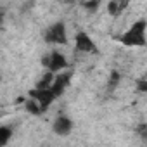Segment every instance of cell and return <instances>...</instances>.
Returning <instances> with one entry per match:
<instances>
[{"label":"cell","instance_id":"1","mask_svg":"<svg viewBox=\"0 0 147 147\" xmlns=\"http://www.w3.org/2000/svg\"><path fill=\"white\" fill-rule=\"evenodd\" d=\"M147 21L145 19H138L135 21L125 33H121L119 36H116V40L125 45V47H147Z\"/></svg>","mask_w":147,"mask_h":147},{"label":"cell","instance_id":"2","mask_svg":"<svg viewBox=\"0 0 147 147\" xmlns=\"http://www.w3.org/2000/svg\"><path fill=\"white\" fill-rule=\"evenodd\" d=\"M43 40L47 43H52V45H66L67 43L66 24L62 21H57L52 26H49L47 31H45V35H43Z\"/></svg>","mask_w":147,"mask_h":147},{"label":"cell","instance_id":"3","mask_svg":"<svg viewBox=\"0 0 147 147\" xmlns=\"http://www.w3.org/2000/svg\"><path fill=\"white\" fill-rule=\"evenodd\" d=\"M75 49L78 52H83V54H97L99 52V47L94 43V40L85 31L76 33V36H75Z\"/></svg>","mask_w":147,"mask_h":147},{"label":"cell","instance_id":"4","mask_svg":"<svg viewBox=\"0 0 147 147\" xmlns=\"http://www.w3.org/2000/svg\"><path fill=\"white\" fill-rule=\"evenodd\" d=\"M30 97H33V99H36L38 102H40V106H42V111L45 113L49 107H50V104L57 99V95L50 90V88H33V90H30Z\"/></svg>","mask_w":147,"mask_h":147},{"label":"cell","instance_id":"5","mask_svg":"<svg viewBox=\"0 0 147 147\" xmlns=\"http://www.w3.org/2000/svg\"><path fill=\"white\" fill-rule=\"evenodd\" d=\"M71 78H73V71L57 73V75H55V80H54V83L50 85V90H52L57 97H61V95L64 94V90L67 88V85L71 83Z\"/></svg>","mask_w":147,"mask_h":147},{"label":"cell","instance_id":"6","mask_svg":"<svg viewBox=\"0 0 147 147\" xmlns=\"http://www.w3.org/2000/svg\"><path fill=\"white\" fill-rule=\"evenodd\" d=\"M52 130H54V133H57L59 137H66V135H69L71 130H73V119H71L69 116L61 114V116L55 118V121H54V125H52Z\"/></svg>","mask_w":147,"mask_h":147},{"label":"cell","instance_id":"7","mask_svg":"<svg viewBox=\"0 0 147 147\" xmlns=\"http://www.w3.org/2000/svg\"><path fill=\"white\" fill-rule=\"evenodd\" d=\"M66 67H67V61H66V57H64L61 52L54 50V52L49 54V64H47V69H50V71H54V73H61V71L66 69Z\"/></svg>","mask_w":147,"mask_h":147},{"label":"cell","instance_id":"8","mask_svg":"<svg viewBox=\"0 0 147 147\" xmlns=\"http://www.w3.org/2000/svg\"><path fill=\"white\" fill-rule=\"evenodd\" d=\"M55 75H57V73L47 69V73H43V75L40 76V80L36 82V88H50V85L55 80Z\"/></svg>","mask_w":147,"mask_h":147},{"label":"cell","instance_id":"9","mask_svg":"<svg viewBox=\"0 0 147 147\" xmlns=\"http://www.w3.org/2000/svg\"><path fill=\"white\" fill-rule=\"evenodd\" d=\"M14 128L11 125H2L0 126V147H5L9 144V140L12 138Z\"/></svg>","mask_w":147,"mask_h":147},{"label":"cell","instance_id":"10","mask_svg":"<svg viewBox=\"0 0 147 147\" xmlns=\"http://www.w3.org/2000/svg\"><path fill=\"white\" fill-rule=\"evenodd\" d=\"M24 109L30 113V114H33V116H40L43 111H42V106H40V102L36 100V99H33V97H30L26 102H24Z\"/></svg>","mask_w":147,"mask_h":147},{"label":"cell","instance_id":"11","mask_svg":"<svg viewBox=\"0 0 147 147\" xmlns=\"http://www.w3.org/2000/svg\"><path fill=\"white\" fill-rule=\"evenodd\" d=\"M107 12L111 16H119L123 11H121V2L119 0H111V2L107 4Z\"/></svg>","mask_w":147,"mask_h":147},{"label":"cell","instance_id":"12","mask_svg":"<svg viewBox=\"0 0 147 147\" xmlns=\"http://www.w3.org/2000/svg\"><path fill=\"white\" fill-rule=\"evenodd\" d=\"M100 5V0H83V7L88 11V12H95Z\"/></svg>","mask_w":147,"mask_h":147},{"label":"cell","instance_id":"13","mask_svg":"<svg viewBox=\"0 0 147 147\" xmlns=\"http://www.w3.org/2000/svg\"><path fill=\"white\" fill-rule=\"evenodd\" d=\"M119 83V73L118 71H111V76H109V83H107V88L113 92L114 87Z\"/></svg>","mask_w":147,"mask_h":147},{"label":"cell","instance_id":"14","mask_svg":"<svg viewBox=\"0 0 147 147\" xmlns=\"http://www.w3.org/2000/svg\"><path fill=\"white\" fill-rule=\"evenodd\" d=\"M135 133H137V137H140L144 142H147V123H140V125L135 128Z\"/></svg>","mask_w":147,"mask_h":147},{"label":"cell","instance_id":"15","mask_svg":"<svg viewBox=\"0 0 147 147\" xmlns=\"http://www.w3.org/2000/svg\"><path fill=\"white\" fill-rule=\"evenodd\" d=\"M137 90H138V92H147V80L137 82Z\"/></svg>","mask_w":147,"mask_h":147},{"label":"cell","instance_id":"16","mask_svg":"<svg viewBox=\"0 0 147 147\" xmlns=\"http://www.w3.org/2000/svg\"><path fill=\"white\" fill-rule=\"evenodd\" d=\"M66 2H71V0H66Z\"/></svg>","mask_w":147,"mask_h":147}]
</instances>
